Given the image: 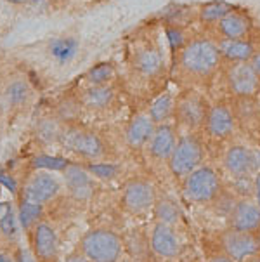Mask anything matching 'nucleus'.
Returning a JSON list of instances; mask_svg holds the SVG:
<instances>
[{"label":"nucleus","instance_id":"7ed1b4c3","mask_svg":"<svg viewBox=\"0 0 260 262\" xmlns=\"http://www.w3.org/2000/svg\"><path fill=\"white\" fill-rule=\"evenodd\" d=\"M184 198L196 205L215 202L222 193V183L217 172L211 167H198L182 181Z\"/></svg>","mask_w":260,"mask_h":262},{"label":"nucleus","instance_id":"dca6fc26","mask_svg":"<svg viewBox=\"0 0 260 262\" xmlns=\"http://www.w3.org/2000/svg\"><path fill=\"white\" fill-rule=\"evenodd\" d=\"M177 143V134L175 128L169 125V123H160L155 128V134L148 143V151L151 155V158H155L156 162H169L172 151Z\"/></svg>","mask_w":260,"mask_h":262},{"label":"nucleus","instance_id":"6e6552de","mask_svg":"<svg viewBox=\"0 0 260 262\" xmlns=\"http://www.w3.org/2000/svg\"><path fill=\"white\" fill-rule=\"evenodd\" d=\"M224 78L227 91L236 97H255L260 91V78L250 61L224 63Z\"/></svg>","mask_w":260,"mask_h":262},{"label":"nucleus","instance_id":"bb28decb","mask_svg":"<svg viewBox=\"0 0 260 262\" xmlns=\"http://www.w3.org/2000/svg\"><path fill=\"white\" fill-rule=\"evenodd\" d=\"M82 112V99L80 97H64L63 101L57 106V118L64 123H73L75 120L80 117Z\"/></svg>","mask_w":260,"mask_h":262},{"label":"nucleus","instance_id":"412c9836","mask_svg":"<svg viewBox=\"0 0 260 262\" xmlns=\"http://www.w3.org/2000/svg\"><path fill=\"white\" fill-rule=\"evenodd\" d=\"M134 70L146 78H153L161 73L163 57L155 47H144L134 56Z\"/></svg>","mask_w":260,"mask_h":262},{"label":"nucleus","instance_id":"ddd939ff","mask_svg":"<svg viewBox=\"0 0 260 262\" xmlns=\"http://www.w3.org/2000/svg\"><path fill=\"white\" fill-rule=\"evenodd\" d=\"M229 228L248 233H260V205L250 200H240L229 212Z\"/></svg>","mask_w":260,"mask_h":262},{"label":"nucleus","instance_id":"c756f323","mask_svg":"<svg viewBox=\"0 0 260 262\" xmlns=\"http://www.w3.org/2000/svg\"><path fill=\"white\" fill-rule=\"evenodd\" d=\"M6 94H7L9 103L19 106L26 103V99H28V96H30V89L25 82H12L11 85L7 87Z\"/></svg>","mask_w":260,"mask_h":262},{"label":"nucleus","instance_id":"1a4fd4ad","mask_svg":"<svg viewBox=\"0 0 260 262\" xmlns=\"http://www.w3.org/2000/svg\"><path fill=\"white\" fill-rule=\"evenodd\" d=\"M156 189L146 179H132L125 184L120 205L127 214L140 215L151 210L156 203Z\"/></svg>","mask_w":260,"mask_h":262},{"label":"nucleus","instance_id":"a878e982","mask_svg":"<svg viewBox=\"0 0 260 262\" xmlns=\"http://www.w3.org/2000/svg\"><path fill=\"white\" fill-rule=\"evenodd\" d=\"M49 51H51V54L54 56V59L57 63L64 64L77 54L78 42L72 37H59V38H54L49 43Z\"/></svg>","mask_w":260,"mask_h":262},{"label":"nucleus","instance_id":"cd10ccee","mask_svg":"<svg viewBox=\"0 0 260 262\" xmlns=\"http://www.w3.org/2000/svg\"><path fill=\"white\" fill-rule=\"evenodd\" d=\"M114 73L116 72L111 63H101L87 73V80L90 82V85H104L114 78Z\"/></svg>","mask_w":260,"mask_h":262},{"label":"nucleus","instance_id":"c85d7f7f","mask_svg":"<svg viewBox=\"0 0 260 262\" xmlns=\"http://www.w3.org/2000/svg\"><path fill=\"white\" fill-rule=\"evenodd\" d=\"M42 214V203H35L30 202V200H23L19 208V221L23 224V228H32V226L37 223L38 217Z\"/></svg>","mask_w":260,"mask_h":262},{"label":"nucleus","instance_id":"9b49d317","mask_svg":"<svg viewBox=\"0 0 260 262\" xmlns=\"http://www.w3.org/2000/svg\"><path fill=\"white\" fill-rule=\"evenodd\" d=\"M214 32L219 37V40L250 38V35L253 32V19L245 9L234 7L214 26Z\"/></svg>","mask_w":260,"mask_h":262},{"label":"nucleus","instance_id":"4468645a","mask_svg":"<svg viewBox=\"0 0 260 262\" xmlns=\"http://www.w3.org/2000/svg\"><path fill=\"white\" fill-rule=\"evenodd\" d=\"M224 167L234 177H248L257 168L255 153L246 146H231L224 157Z\"/></svg>","mask_w":260,"mask_h":262},{"label":"nucleus","instance_id":"a211bd4d","mask_svg":"<svg viewBox=\"0 0 260 262\" xmlns=\"http://www.w3.org/2000/svg\"><path fill=\"white\" fill-rule=\"evenodd\" d=\"M156 123L153 122L149 115H137L129 122L125 130V139L127 144L132 149H140L144 146H148L149 139L155 134Z\"/></svg>","mask_w":260,"mask_h":262},{"label":"nucleus","instance_id":"f257e3e1","mask_svg":"<svg viewBox=\"0 0 260 262\" xmlns=\"http://www.w3.org/2000/svg\"><path fill=\"white\" fill-rule=\"evenodd\" d=\"M217 42L205 37L191 38L179 49L177 73L193 85H206L222 68Z\"/></svg>","mask_w":260,"mask_h":262},{"label":"nucleus","instance_id":"4be33fe9","mask_svg":"<svg viewBox=\"0 0 260 262\" xmlns=\"http://www.w3.org/2000/svg\"><path fill=\"white\" fill-rule=\"evenodd\" d=\"M232 9H234V6L229 2H224V0H211V2H206L200 7L198 21L203 26H206V28H214V26L217 25L224 16L229 14Z\"/></svg>","mask_w":260,"mask_h":262},{"label":"nucleus","instance_id":"e433bc0d","mask_svg":"<svg viewBox=\"0 0 260 262\" xmlns=\"http://www.w3.org/2000/svg\"><path fill=\"white\" fill-rule=\"evenodd\" d=\"M7 2H11V4H17V6H19V4H26V2H28V0H7Z\"/></svg>","mask_w":260,"mask_h":262},{"label":"nucleus","instance_id":"f03ea898","mask_svg":"<svg viewBox=\"0 0 260 262\" xmlns=\"http://www.w3.org/2000/svg\"><path fill=\"white\" fill-rule=\"evenodd\" d=\"M201 160H203L201 137L198 136V132H186L177 137L175 148L167 163H169L172 176L179 181H184L193 170L201 165Z\"/></svg>","mask_w":260,"mask_h":262},{"label":"nucleus","instance_id":"7c9ffc66","mask_svg":"<svg viewBox=\"0 0 260 262\" xmlns=\"http://www.w3.org/2000/svg\"><path fill=\"white\" fill-rule=\"evenodd\" d=\"M64 127L59 125L57 120H51V118H45L40 122L38 125V136L45 141H52V139H59L61 137V132H63Z\"/></svg>","mask_w":260,"mask_h":262},{"label":"nucleus","instance_id":"2f4dec72","mask_svg":"<svg viewBox=\"0 0 260 262\" xmlns=\"http://www.w3.org/2000/svg\"><path fill=\"white\" fill-rule=\"evenodd\" d=\"M0 231H2L7 238H14L16 236L17 226H16V217H14V214H12L11 207H7L6 214H4L2 219H0Z\"/></svg>","mask_w":260,"mask_h":262},{"label":"nucleus","instance_id":"f704fd0d","mask_svg":"<svg viewBox=\"0 0 260 262\" xmlns=\"http://www.w3.org/2000/svg\"><path fill=\"white\" fill-rule=\"evenodd\" d=\"M250 63H252L253 70H255V73H257V75H258V78H260V51L255 52L253 57L250 59Z\"/></svg>","mask_w":260,"mask_h":262},{"label":"nucleus","instance_id":"423d86ee","mask_svg":"<svg viewBox=\"0 0 260 262\" xmlns=\"http://www.w3.org/2000/svg\"><path fill=\"white\" fill-rule=\"evenodd\" d=\"M219 248L231 260H246L260 255V233L227 228L217 236Z\"/></svg>","mask_w":260,"mask_h":262},{"label":"nucleus","instance_id":"6ab92c4d","mask_svg":"<svg viewBox=\"0 0 260 262\" xmlns=\"http://www.w3.org/2000/svg\"><path fill=\"white\" fill-rule=\"evenodd\" d=\"M220 56L224 63H236V61H250L257 52V47L250 38L240 40H219L217 42Z\"/></svg>","mask_w":260,"mask_h":262},{"label":"nucleus","instance_id":"f3484780","mask_svg":"<svg viewBox=\"0 0 260 262\" xmlns=\"http://www.w3.org/2000/svg\"><path fill=\"white\" fill-rule=\"evenodd\" d=\"M59 193V183L49 174H35L25 188V200L35 203H47Z\"/></svg>","mask_w":260,"mask_h":262},{"label":"nucleus","instance_id":"473e14b6","mask_svg":"<svg viewBox=\"0 0 260 262\" xmlns=\"http://www.w3.org/2000/svg\"><path fill=\"white\" fill-rule=\"evenodd\" d=\"M87 170L96 177H101V179H111L116 176V167L111 163H94V165L87 167Z\"/></svg>","mask_w":260,"mask_h":262},{"label":"nucleus","instance_id":"b1692460","mask_svg":"<svg viewBox=\"0 0 260 262\" xmlns=\"http://www.w3.org/2000/svg\"><path fill=\"white\" fill-rule=\"evenodd\" d=\"M174 113H175V97L169 94V92L158 96L153 101V104L149 106V112H148V115L151 117V120L156 125L167 123V120L174 118Z\"/></svg>","mask_w":260,"mask_h":262},{"label":"nucleus","instance_id":"2eb2a0df","mask_svg":"<svg viewBox=\"0 0 260 262\" xmlns=\"http://www.w3.org/2000/svg\"><path fill=\"white\" fill-rule=\"evenodd\" d=\"M64 183L69 194L78 202H85L94 194V181L90 172L80 165H66Z\"/></svg>","mask_w":260,"mask_h":262},{"label":"nucleus","instance_id":"5701e85b","mask_svg":"<svg viewBox=\"0 0 260 262\" xmlns=\"http://www.w3.org/2000/svg\"><path fill=\"white\" fill-rule=\"evenodd\" d=\"M113 99H114V91L109 83H104V85H90L83 92L82 104L92 110H104L113 103Z\"/></svg>","mask_w":260,"mask_h":262},{"label":"nucleus","instance_id":"f8f14e48","mask_svg":"<svg viewBox=\"0 0 260 262\" xmlns=\"http://www.w3.org/2000/svg\"><path fill=\"white\" fill-rule=\"evenodd\" d=\"M149 248L151 252L163 259H175L182 254V245L180 239L175 233L174 226L156 223L151 231V238H149Z\"/></svg>","mask_w":260,"mask_h":262},{"label":"nucleus","instance_id":"72a5a7b5","mask_svg":"<svg viewBox=\"0 0 260 262\" xmlns=\"http://www.w3.org/2000/svg\"><path fill=\"white\" fill-rule=\"evenodd\" d=\"M37 167H52V168H63L66 167V162L61 158H49V157H40L35 160Z\"/></svg>","mask_w":260,"mask_h":262},{"label":"nucleus","instance_id":"39448f33","mask_svg":"<svg viewBox=\"0 0 260 262\" xmlns=\"http://www.w3.org/2000/svg\"><path fill=\"white\" fill-rule=\"evenodd\" d=\"M208 108L210 104L203 94L195 91H186L175 99L174 118L177 120L180 127L186 128V132H200L203 130Z\"/></svg>","mask_w":260,"mask_h":262},{"label":"nucleus","instance_id":"393cba45","mask_svg":"<svg viewBox=\"0 0 260 262\" xmlns=\"http://www.w3.org/2000/svg\"><path fill=\"white\" fill-rule=\"evenodd\" d=\"M153 212H155L156 223H163L169 226H175L180 223L182 219V214H180V208L177 207V203L170 198H158L155 207H153Z\"/></svg>","mask_w":260,"mask_h":262},{"label":"nucleus","instance_id":"0eeeda50","mask_svg":"<svg viewBox=\"0 0 260 262\" xmlns=\"http://www.w3.org/2000/svg\"><path fill=\"white\" fill-rule=\"evenodd\" d=\"M59 139L69 151L80 155L83 158L98 160L106 155V146L103 143V139L96 132H92L85 127L68 123L63 128V132H61Z\"/></svg>","mask_w":260,"mask_h":262},{"label":"nucleus","instance_id":"aec40b11","mask_svg":"<svg viewBox=\"0 0 260 262\" xmlns=\"http://www.w3.org/2000/svg\"><path fill=\"white\" fill-rule=\"evenodd\" d=\"M33 250L35 255L42 260L54 259L57 254V236L56 231L45 223H38L33 233Z\"/></svg>","mask_w":260,"mask_h":262},{"label":"nucleus","instance_id":"20e7f679","mask_svg":"<svg viewBox=\"0 0 260 262\" xmlns=\"http://www.w3.org/2000/svg\"><path fill=\"white\" fill-rule=\"evenodd\" d=\"M80 248L89 260L114 262L123 252V242L111 229H92L82 238Z\"/></svg>","mask_w":260,"mask_h":262},{"label":"nucleus","instance_id":"4c0bfd02","mask_svg":"<svg viewBox=\"0 0 260 262\" xmlns=\"http://www.w3.org/2000/svg\"><path fill=\"white\" fill-rule=\"evenodd\" d=\"M0 260H9V259H7L6 255H2V254H0Z\"/></svg>","mask_w":260,"mask_h":262},{"label":"nucleus","instance_id":"c9c22d12","mask_svg":"<svg viewBox=\"0 0 260 262\" xmlns=\"http://www.w3.org/2000/svg\"><path fill=\"white\" fill-rule=\"evenodd\" d=\"M253 189H255V202L260 205V174L255 176V181H253Z\"/></svg>","mask_w":260,"mask_h":262},{"label":"nucleus","instance_id":"9d476101","mask_svg":"<svg viewBox=\"0 0 260 262\" xmlns=\"http://www.w3.org/2000/svg\"><path fill=\"white\" fill-rule=\"evenodd\" d=\"M236 115L226 103L210 104L203 130L214 141H226L236 130Z\"/></svg>","mask_w":260,"mask_h":262}]
</instances>
